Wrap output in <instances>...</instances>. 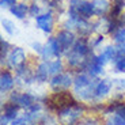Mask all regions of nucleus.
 Returning <instances> with one entry per match:
<instances>
[{
	"instance_id": "412c9836",
	"label": "nucleus",
	"mask_w": 125,
	"mask_h": 125,
	"mask_svg": "<svg viewBox=\"0 0 125 125\" xmlns=\"http://www.w3.org/2000/svg\"><path fill=\"white\" fill-rule=\"evenodd\" d=\"M113 69L117 73H125V57H118V59L114 61V65Z\"/></svg>"
},
{
	"instance_id": "f3484780",
	"label": "nucleus",
	"mask_w": 125,
	"mask_h": 125,
	"mask_svg": "<svg viewBox=\"0 0 125 125\" xmlns=\"http://www.w3.org/2000/svg\"><path fill=\"white\" fill-rule=\"evenodd\" d=\"M112 3L113 6H112V11H110V18L116 19L121 15L122 10L125 7V0H113Z\"/></svg>"
},
{
	"instance_id": "4be33fe9",
	"label": "nucleus",
	"mask_w": 125,
	"mask_h": 125,
	"mask_svg": "<svg viewBox=\"0 0 125 125\" xmlns=\"http://www.w3.org/2000/svg\"><path fill=\"white\" fill-rule=\"evenodd\" d=\"M105 125H125V120H122L117 114H113V116H109Z\"/></svg>"
},
{
	"instance_id": "6e6552de",
	"label": "nucleus",
	"mask_w": 125,
	"mask_h": 125,
	"mask_svg": "<svg viewBox=\"0 0 125 125\" xmlns=\"http://www.w3.org/2000/svg\"><path fill=\"white\" fill-rule=\"evenodd\" d=\"M35 80L40 83H46L52 79V73H50V60L49 61H42L35 69Z\"/></svg>"
},
{
	"instance_id": "f03ea898",
	"label": "nucleus",
	"mask_w": 125,
	"mask_h": 125,
	"mask_svg": "<svg viewBox=\"0 0 125 125\" xmlns=\"http://www.w3.org/2000/svg\"><path fill=\"white\" fill-rule=\"evenodd\" d=\"M83 112H84V106L78 102L72 106L57 112V120L60 125H75L83 114Z\"/></svg>"
},
{
	"instance_id": "2eb2a0df",
	"label": "nucleus",
	"mask_w": 125,
	"mask_h": 125,
	"mask_svg": "<svg viewBox=\"0 0 125 125\" xmlns=\"http://www.w3.org/2000/svg\"><path fill=\"white\" fill-rule=\"evenodd\" d=\"M94 6V14L99 18L105 16L107 12H109V8H110V4L107 0H93L91 1Z\"/></svg>"
},
{
	"instance_id": "393cba45",
	"label": "nucleus",
	"mask_w": 125,
	"mask_h": 125,
	"mask_svg": "<svg viewBox=\"0 0 125 125\" xmlns=\"http://www.w3.org/2000/svg\"><path fill=\"white\" fill-rule=\"evenodd\" d=\"M40 11H41V8L38 7V4H31L30 6V8H29V14H30L31 16H34V18H37L38 15H41L40 14Z\"/></svg>"
},
{
	"instance_id": "c85d7f7f",
	"label": "nucleus",
	"mask_w": 125,
	"mask_h": 125,
	"mask_svg": "<svg viewBox=\"0 0 125 125\" xmlns=\"http://www.w3.org/2000/svg\"><path fill=\"white\" fill-rule=\"evenodd\" d=\"M102 41H103V35H98V37L95 38V40H94V41H91V42H90L91 48H95V46H98V45H99L101 42H102Z\"/></svg>"
},
{
	"instance_id": "4468645a",
	"label": "nucleus",
	"mask_w": 125,
	"mask_h": 125,
	"mask_svg": "<svg viewBox=\"0 0 125 125\" xmlns=\"http://www.w3.org/2000/svg\"><path fill=\"white\" fill-rule=\"evenodd\" d=\"M19 109L21 107L18 106V105H15V103H12V102H6L3 105V110H1V114H4L6 117H8L11 121H14V120H16L18 118V113H19Z\"/></svg>"
},
{
	"instance_id": "7ed1b4c3",
	"label": "nucleus",
	"mask_w": 125,
	"mask_h": 125,
	"mask_svg": "<svg viewBox=\"0 0 125 125\" xmlns=\"http://www.w3.org/2000/svg\"><path fill=\"white\" fill-rule=\"evenodd\" d=\"M10 102L18 105L21 109H30L34 103L38 102V98L35 95H33L31 93H19V91H12L10 94V98H8Z\"/></svg>"
},
{
	"instance_id": "423d86ee",
	"label": "nucleus",
	"mask_w": 125,
	"mask_h": 125,
	"mask_svg": "<svg viewBox=\"0 0 125 125\" xmlns=\"http://www.w3.org/2000/svg\"><path fill=\"white\" fill-rule=\"evenodd\" d=\"M56 40H57V42H59V45H60V48H61L64 54H65L67 52H69V50L72 49V46H73V44L76 42L75 34H73L71 30H65V29L57 33Z\"/></svg>"
},
{
	"instance_id": "f257e3e1",
	"label": "nucleus",
	"mask_w": 125,
	"mask_h": 125,
	"mask_svg": "<svg viewBox=\"0 0 125 125\" xmlns=\"http://www.w3.org/2000/svg\"><path fill=\"white\" fill-rule=\"evenodd\" d=\"M45 103H46V106L50 110H54L57 113L60 110L65 109V107L75 105L78 102H76L75 97L69 91H61V93H53L50 97H46Z\"/></svg>"
},
{
	"instance_id": "f8f14e48",
	"label": "nucleus",
	"mask_w": 125,
	"mask_h": 125,
	"mask_svg": "<svg viewBox=\"0 0 125 125\" xmlns=\"http://www.w3.org/2000/svg\"><path fill=\"white\" fill-rule=\"evenodd\" d=\"M35 25L44 33H52V30H53V16H52V14L46 12L38 15L35 18Z\"/></svg>"
},
{
	"instance_id": "39448f33",
	"label": "nucleus",
	"mask_w": 125,
	"mask_h": 125,
	"mask_svg": "<svg viewBox=\"0 0 125 125\" xmlns=\"http://www.w3.org/2000/svg\"><path fill=\"white\" fill-rule=\"evenodd\" d=\"M6 62H7V65H8V68L16 71L18 68H21L22 65L26 64L25 50H23L22 48H14V49L8 53V56H7Z\"/></svg>"
},
{
	"instance_id": "20e7f679",
	"label": "nucleus",
	"mask_w": 125,
	"mask_h": 125,
	"mask_svg": "<svg viewBox=\"0 0 125 125\" xmlns=\"http://www.w3.org/2000/svg\"><path fill=\"white\" fill-rule=\"evenodd\" d=\"M49 86L52 88V91L54 93H61V91H68L71 86H73V78L69 73H59L54 75L53 78L49 80Z\"/></svg>"
},
{
	"instance_id": "1a4fd4ad",
	"label": "nucleus",
	"mask_w": 125,
	"mask_h": 125,
	"mask_svg": "<svg viewBox=\"0 0 125 125\" xmlns=\"http://www.w3.org/2000/svg\"><path fill=\"white\" fill-rule=\"evenodd\" d=\"M16 80L14 79L12 73L8 71V69H3L1 73H0V91L1 94H6L8 91H11L15 86Z\"/></svg>"
},
{
	"instance_id": "6ab92c4d",
	"label": "nucleus",
	"mask_w": 125,
	"mask_h": 125,
	"mask_svg": "<svg viewBox=\"0 0 125 125\" xmlns=\"http://www.w3.org/2000/svg\"><path fill=\"white\" fill-rule=\"evenodd\" d=\"M0 57H1V64H4V61H6L7 56H8V50H10V42L7 40H4L3 37L0 38Z\"/></svg>"
},
{
	"instance_id": "7c9ffc66",
	"label": "nucleus",
	"mask_w": 125,
	"mask_h": 125,
	"mask_svg": "<svg viewBox=\"0 0 125 125\" xmlns=\"http://www.w3.org/2000/svg\"><path fill=\"white\" fill-rule=\"evenodd\" d=\"M83 1H86V0H69V6L76 7V6H79V4H82Z\"/></svg>"
},
{
	"instance_id": "aec40b11",
	"label": "nucleus",
	"mask_w": 125,
	"mask_h": 125,
	"mask_svg": "<svg viewBox=\"0 0 125 125\" xmlns=\"http://www.w3.org/2000/svg\"><path fill=\"white\" fill-rule=\"evenodd\" d=\"M1 26H3V29L10 35H14L16 33V26L14 25V22L10 21V19H1Z\"/></svg>"
},
{
	"instance_id": "5701e85b",
	"label": "nucleus",
	"mask_w": 125,
	"mask_h": 125,
	"mask_svg": "<svg viewBox=\"0 0 125 125\" xmlns=\"http://www.w3.org/2000/svg\"><path fill=\"white\" fill-rule=\"evenodd\" d=\"M113 38H114V41L117 44H124L125 42V27H121L117 31H114L113 33Z\"/></svg>"
},
{
	"instance_id": "ddd939ff",
	"label": "nucleus",
	"mask_w": 125,
	"mask_h": 125,
	"mask_svg": "<svg viewBox=\"0 0 125 125\" xmlns=\"http://www.w3.org/2000/svg\"><path fill=\"white\" fill-rule=\"evenodd\" d=\"M69 8L73 10L80 18L87 19V21L93 15H95V14H94V6H93V3H90V1H83L82 4H79V6H76V7L69 6Z\"/></svg>"
},
{
	"instance_id": "dca6fc26",
	"label": "nucleus",
	"mask_w": 125,
	"mask_h": 125,
	"mask_svg": "<svg viewBox=\"0 0 125 125\" xmlns=\"http://www.w3.org/2000/svg\"><path fill=\"white\" fill-rule=\"evenodd\" d=\"M29 8L30 7L26 6L25 3H16L15 6H12L10 8V12L14 16H16L18 19H25L26 15L29 14Z\"/></svg>"
},
{
	"instance_id": "9b49d317",
	"label": "nucleus",
	"mask_w": 125,
	"mask_h": 125,
	"mask_svg": "<svg viewBox=\"0 0 125 125\" xmlns=\"http://www.w3.org/2000/svg\"><path fill=\"white\" fill-rule=\"evenodd\" d=\"M83 72H87L88 75L93 76V78H98V76L103 75V65L98 61L95 54H93V56L90 57V60H88L87 65H86V68Z\"/></svg>"
},
{
	"instance_id": "0eeeda50",
	"label": "nucleus",
	"mask_w": 125,
	"mask_h": 125,
	"mask_svg": "<svg viewBox=\"0 0 125 125\" xmlns=\"http://www.w3.org/2000/svg\"><path fill=\"white\" fill-rule=\"evenodd\" d=\"M98 61L105 65L110 61H116L118 59V52H117V46H113V45H107V46L103 48V50L99 54H97Z\"/></svg>"
},
{
	"instance_id": "cd10ccee",
	"label": "nucleus",
	"mask_w": 125,
	"mask_h": 125,
	"mask_svg": "<svg viewBox=\"0 0 125 125\" xmlns=\"http://www.w3.org/2000/svg\"><path fill=\"white\" fill-rule=\"evenodd\" d=\"M31 48H33L38 54H41L42 53V49H44V45H41L40 42H34V44H31Z\"/></svg>"
},
{
	"instance_id": "bb28decb",
	"label": "nucleus",
	"mask_w": 125,
	"mask_h": 125,
	"mask_svg": "<svg viewBox=\"0 0 125 125\" xmlns=\"http://www.w3.org/2000/svg\"><path fill=\"white\" fill-rule=\"evenodd\" d=\"M117 52H118V57H125V42L124 44H117Z\"/></svg>"
},
{
	"instance_id": "b1692460",
	"label": "nucleus",
	"mask_w": 125,
	"mask_h": 125,
	"mask_svg": "<svg viewBox=\"0 0 125 125\" xmlns=\"http://www.w3.org/2000/svg\"><path fill=\"white\" fill-rule=\"evenodd\" d=\"M79 125H99V121L95 117H87V118L82 120Z\"/></svg>"
},
{
	"instance_id": "a878e982",
	"label": "nucleus",
	"mask_w": 125,
	"mask_h": 125,
	"mask_svg": "<svg viewBox=\"0 0 125 125\" xmlns=\"http://www.w3.org/2000/svg\"><path fill=\"white\" fill-rule=\"evenodd\" d=\"M16 4V0H0V6H1V8H7V7H11L15 6Z\"/></svg>"
},
{
	"instance_id": "2f4dec72",
	"label": "nucleus",
	"mask_w": 125,
	"mask_h": 125,
	"mask_svg": "<svg viewBox=\"0 0 125 125\" xmlns=\"http://www.w3.org/2000/svg\"><path fill=\"white\" fill-rule=\"evenodd\" d=\"M42 1H49V0H42Z\"/></svg>"
},
{
	"instance_id": "a211bd4d",
	"label": "nucleus",
	"mask_w": 125,
	"mask_h": 125,
	"mask_svg": "<svg viewBox=\"0 0 125 125\" xmlns=\"http://www.w3.org/2000/svg\"><path fill=\"white\" fill-rule=\"evenodd\" d=\"M62 71H64V65H62V61L60 59H56L53 61H50V73H52V78L54 75L62 73Z\"/></svg>"
},
{
	"instance_id": "c756f323",
	"label": "nucleus",
	"mask_w": 125,
	"mask_h": 125,
	"mask_svg": "<svg viewBox=\"0 0 125 125\" xmlns=\"http://www.w3.org/2000/svg\"><path fill=\"white\" fill-rule=\"evenodd\" d=\"M10 122H12V121L8 117H6L4 114H1V117H0V125H8Z\"/></svg>"
},
{
	"instance_id": "9d476101",
	"label": "nucleus",
	"mask_w": 125,
	"mask_h": 125,
	"mask_svg": "<svg viewBox=\"0 0 125 125\" xmlns=\"http://www.w3.org/2000/svg\"><path fill=\"white\" fill-rule=\"evenodd\" d=\"M113 80H110V79H99L97 83V86H95V98H97V101L102 99V98H105L106 95H109V93L112 91V87H113Z\"/></svg>"
}]
</instances>
